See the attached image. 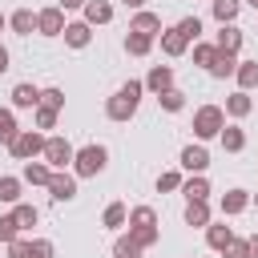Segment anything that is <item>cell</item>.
Wrapping results in <instances>:
<instances>
[{"label":"cell","instance_id":"9a60e30c","mask_svg":"<svg viewBox=\"0 0 258 258\" xmlns=\"http://www.w3.org/2000/svg\"><path fill=\"white\" fill-rule=\"evenodd\" d=\"M93 40V32H89V24L85 20H73L69 28H64V44H73V48H85Z\"/></svg>","mask_w":258,"mask_h":258},{"label":"cell","instance_id":"ba28073f","mask_svg":"<svg viewBox=\"0 0 258 258\" xmlns=\"http://www.w3.org/2000/svg\"><path fill=\"white\" fill-rule=\"evenodd\" d=\"M185 44H189V40H185V32H181L177 24H173V28H161V52H165V56H181Z\"/></svg>","mask_w":258,"mask_h":258},{"label":"cell","instance_id":"f35d334b","mask_svg":"<svg viewBox=\"0 0 258 258\" xmlns=\"http://www.w3.org/2000/svg\"><path fill=\"white\" fill-rule=\"evenodd\" d=\"M222 254H226V258H250V238H234Z\"/></svg>","mask_w":258,"mask_h":258},{"label":"cell","instance_id":"4dcf8cb0","mask_svg":"<svg viewBox=\"0 0 258 258\" xmlns=\"http://www.w3.org/2000/svg\"><path fill=\"white\" fill-rule=\"evenodd\" d=\"M20 129H16V117H12V109H0V141L4 145H12V137H16Z\"/></svg>","mask_w":258,"mask_h":258},{"label":"cell","instance_id":"7dc6e473","mask_svg":"<svg viewBox=\"0 0 258 258\" xmlns=\"http://www.w3.org/2000/svg\"><path fill=\"white\" fill-rule=\"evenodd\" d=\"M250 258H258V234L250 238Z\"/></svg>","mask_w":258,"mask_h":258},{"label":"cell","instance_id":"d590c367","mask_svg":"<svg viewBox=\"0 0 258 258\" xmlns=\"http://www.w3.org/2000/svg\"><path fill=\"white\" fill-rule=\"evenodd\" d=\"M214 56H218V44H198V48H194V64H206V69H210Z\"/></svg>","mask_w":258,"mask_h":258},{"label":"cell","instance_id":"ffe728a7","mask_svg":"<svg viewBox=\"0 0 258 258\" xmlns=\"http://www.w3.org/2000/svg\"><path fill=\"white\" fill-rule=\"evenodd\" d=\"M250 109H254V101H250V93H242V89H238L234 97H226V113H230V117H246Z\"/></svg>","mask_w":258,"mask_h":258},{"label":"cell","instance_id":"8fae6325","mask_svg":"<svg viewBox=\"0 0 258 258\" xmlns=\"http://www.w3.org/2000/svg\"><path fill=\"white\" fill-rule=\"evenodd\" d=\"M181 165H185L189 173H206V165H210V153H206L202 145H185V149H181Z\"/></svg>","mask_w":258,"mask_h":258},{"label":"cell","instance_id":"1f68e13d","mask_svg":"<svg viewBox=\"0 0 258 258\" xmlns=\"http://www.w3.org/2000/svg\"><path fill=\"white\" fill-rule=\"evenodd\" d=\"M20 238V222H16V214H4L0 218V242H16Z\"/></svg>","mask_w":258,"mask_h":258},{"label":"cell","instance_id":"30bf717a","mask_svg":"<svg viewBox=\"0 0 258 258\" xmlns=\"http://www.w3.org/2000/svg\"><path fill=\"white\" fill-rule=\"evenodd\" d=\"M145 85L161 97L165 89H173V69H169V64H153V69H149V77H145Z\"/></svg>","mask_w":258,"mask_h":258},{"label":"cell","instance_id":"c3c4849f","mask_svg":"<svg viewBox=\"0 0 258 258\" xmlns=\"http://www.w3.org/2000/svg\"><path fill=\"white\" fill-rule=\"evenodd\" d=\"M121 4H125V8H141L145 0H121Z\"/></svg>","mask_w":258,"mask_h":258},{"label":"cell","instance_id":"74e56055","mask_svg":"<svg viewBox=\"0 0 258 258\" xmlns=\"http://www.w3.org/2000/svg\"><path fill=\"white\" fill-rule=\"evenodd\" d=\"M157 189H161V194H169V189H181V173H177V169H165V173L157 177Z\"/></svg>","mask_w":258,"mask_h":258},{"label":"cell","instance_id":"5b68a950","mask_svg":"<svg viewBox=\"0 0 258 258\" xmlns=\"http://www.w3.org/2000/svg\"><path fill=\"white\" fill-rule=\"evenodd\" d=\"M40 157L48 161V169H56V173H60V169L77 157V149H73L64 137H48V145H44V153H40Z\"/></svg>","mask_w":258,"mask_h":258},{"label":"cell","instance_id":"b9f144b4","mask_svg":"<svg viewBox=\"0 0 258 258\" xmlns=\"http://www.w3.org/2000/svg\"><path fill=\"white\" fill-rule=\"evenodd\" d=\"M12 214H16V222H20V230H24V226H36V218H40V214H36V206H16Z\"/></svg>","mask_w":258,"mask_h":258},{"label":"cell","instance_id":"f1b7e54d","mask_svg":"<svg viewBox=\"0 0 258 258\" xmlns=\"http://www.w3.org/2000/svg\"><path fill=\"white\" fill-rule=\"evenodd\" d=\"M238 8H242V0H214V16H218V24H234Z\"/></svg>","mask_w":258,"mask_h":258},{"label":"cell","instance_id":"d4e9b609","mask_svg":"<svg viewBox=\"0 0 258 258\" xmlns=\"http://www.w3.org/2000/svg\"><path fill=\"white\" fill-rule=\"evenodd\" d=\"M113 258H141V242H137L133 234L117 238V242H113Z\"/></svg>","mask_w":258,"mask_h":258},{"label":"cell","instance_id":"ee69618b","mask_svg":"<svg viewBox=\"0 0 258 258\" xmlns=\"http://www.w3.org/2000/svg\"><path fill=\"white\" fill-rule=\"evenodd\" d=\"M32 258H52V242L48 238H36L32 242Z\"/></svg>","mask_w":258,"mask_h":258},{"label":"cell","instance_id":"60d3db41","mask_svg":"<svg viewBox=\"0 0 258 258\" xmlns=\"http://www.w3.org/2000/svg\"><path fill=\"white\" fill-rule=\"evenodd\" d=\"M40 105H48V109L60 113V109H64V93H60V89H44V93H40Z\"/></svg>","mask_w":258,"mask_h":258},{"label":"cell","instance_id":"7a4b0ae2","mask_svg":"<svg viewBox=\"0 0 258 258\" xmlns=\"http://www.w3.org/2000/svg\"><path fill=\"white\" fill-rule=\"evenodd\" d=\"M105 161H109L105 145H85V149H77L73 169H77V177H97V173L105 169Z\"/></svg>","mask_w":258,"mask_h":258},{"label":"cell","instance_id":"f546056e","mask_svg":"<svg viewBox=\"0 0 258 258\" xmlns=\"http://www.w3.org/2000/svg\"><path fill=\"white\" fill-rule=\"evenodd\" d=\"M0 202H8V206L20 202V177H0Z\"/></svg>","mask_w":258,"mask_h":258},{"label":"cell","instance_id":"f907efd6","mask_svg":"<svg viewBox=\"0 0 258 258\" xmlns=\"http://www.w3.org/2000/svg\"><path fill=\"white\" fill-rule=\"evenodd\" d=\"M246 4H254V8H258V0H246Z\"/></svg>","mask_w":258,"mask_h":258},{"label":"cell","instance_id":"f6af8a7d","mask_svg":"<svg viewBox=\"0 0 258 258\" xmlns=\"http://www.w3.org/2000/svg\"><path fill=\"white\" fill-rule=\"evenodd\" d=\"M85 4H89V0H56L60 12H69V8H85Z\"/></svg>","mask_w":258,"mask_h":258},{"label":"cell","instance_id":"e0dca14e","mask_svg":"<svg viewBox=\"0 0 258 258\" xmlns=\"http://www.w3.org/2000/svg\"><path fill=\"white\" fill-rule=\"evenodd\" d=\"M8 24H12V32H20V36H28V32L36 28V12H28V8H16V12L8 16Z\"/></svg>","mask_w":258,"mask_h":258},{"label":"cell","instance_id":"7c38bea8","mask_svg":"<svg viewBox=\"0 0 258 258\" xmlns=\"http://www.w3.org/2000/svg\"><path fill=\"white\" fill-rule=\"evenodd\" d=\"M218 52H238L242 48V28H234V24H222V32H218Z\"/></svg>","mask_w":258,"mask_h":258},{"label":"cell","instance_id":"bcb514c9","mask_svg":"<svg viewBox=\"0 0 258 258\" xmlns=\"http://www.w3.org/2000/svg\"><path fill=\"white\" fill-rule=\"evenodd\" d=\"M4 69H8V48L0 44V73H4Z\"/></svg>","mask_w":258,"mask_h":258},{"label":"cell","instance_id":"681fc988","mask_svg":"<svg viewBox=\"0 0 258 258\" xmlns=\"http://www.w3.org/2000/svg\"><path fill=\"white\" fill-rule=\"evenodd\" d=\"M250 202H254V206H258V194H254V198H250Z\"/></svg>","mask_w":258,"mask_h":258},{"label":"cell","instance_id":"3957f363","mask_svg":"<svg viewBox=\"0 0 258 258\" xmlns=\"http://www.w3.org/2000/svg\"><path fill=\"white\" fill-rule=\"evenodd\" d=\"M226 129V113L218 109V105H202L198 113H194V133L206 141V137H218Z\"/></svg>","mask_w":258,"mask_h":258},{"label":"cell","instance_id":"ac0fdd59","mask_svg":"<svg viewBox=\"0 0 258 258\" xmlns=\"http://www.w3.org/2000/svg\"><path fill=\"white\" fill-rule=\"evenodd\" d=\"M250 206V194L246 189H230V194H222V214H242Z\"/></svg>","mask_w":258,"mask_h":258},{"label":"cell","instance_id":"52a82bcc","mask_svg":"<svg viewBox=\"0 0 258 258\" xmlns=\"http://www.w3.org/2000/svg\"><path fill=\"white\" fill-rule=\"evenodd\" d=\"M48 194L56 198V202H69V198H77V177L73 173H52V181H48Z\"/></svg>","mask_w":258,"mask_h":258},{"label":"cell","instance_id":"4316f807","mask_svg":"<svg viewBox=\"0 0 258 258\" xmlns=\"http://www.w3.org/2000/svg\"><path fill=\"white\" fill-rule=\"evenodd\" d=\"M185 226H210V206L206 202H189L185 206Z\"/></svg>","mask_w":258,"mask_h":258},{"label":"cell","instance_id":"816d5d0a","mask_svg":"<svg viewBox=\"0 0 258 258\" xmlns=\"http://www.w3.org/2000/svg\"><path fill=\"white\" fill-rule=\"evenodd\" d=\"M0 28H4V16H0Z\"/></svg>","mask_w":258,"mask_h":258},{"label":"cell","instance_id":"5bb4252c","mask_svg":"<svg viewBox=\"0 0 258 258\" xmlns=\"http://www.w3.org/2000/svg\"><path fill=\"white\" fill-rule=\"evenodd\" d=\"M113 20V8L105 0H89L85 4V24H109Z\"/></svg>","mask_w":258,"mask_h":258},{"label":"cell","instance_id":"8d00e7d4","mask_svg":"<svg viewBox=\"0 0 258 258\" xmlns=\"http://www.w3.org/2000/svg\"><path fill=\"white\" fill-rule=\"evenodd\" d=\"M56 117H60L56 109H48V105H36V129H52V125H56Z\"/></svg>","mask_w":258,"mask_h":258},{"label":"cell","instance_id":"6da1fadb","mask_svg":"<svg viewBox=\"0 0 258 258\" xmlns=\"http://www.w3.org/2000/svg\"><path fill=\"white\" fill-rule=\"evenodd\" d=\"M141 81H125L109 101H105V113H109V121H129L133 113H137V101H141Z\"/></svg>","mask_w":258,"mask_h":258},{"label":"cell","instance_id":"836d02e7","mask_svg":"<svg viewBox=\"0 0 258 258\" xmlns=\"http://www.w3.org/2000/svg\"><path fill=\"white\" fill-rule=\"evenodd\" d=\"M129 226H157V214H153L149 206H137V210L129 214Z\"/></svg>","mask_w":258,"mask_h":258},{"label":"cell","instance_id":"484cf974","mask_svg":"<svg viewBox=\"0 0 258 258\" xmlns=\"http://www.w3.org/2000/svg\"><path fill=\"white\" fill-rule=\"evenodd\" d=\"M218 137H222V145H226V153H238V149L246 145V133H242L238 125H226V129H222Z\"/></svg>","mask_w":258,"mask_h":258},{"label":"cell","instance_id":"ab89813d","mask_svg":"<svg viewBox=\"0 0 258 258\" xmlns=\"http://www.w3.org/2000/svg\"><path fill=\"white\" fill-rule=\"evenodd\" d=\"M177 28L185 32V40H198V36H202V20H198V16H185V20H177Z\"/></svg>","mask_w":258,"mask_h":258},{"label":"cell","instance_id":"7402d4cb","mask_svg":"<svg viewBox=\"0 0 258 258\" xmlns=\"http://www.w3.org/2000/svg\"><path fill=\"white\" fill-rule=\"evenodd\" d=\"M181 194L189 198V202H206V194H210V181L198 173V177H189V181H181Z\"/></svg>","mask_w":258,"mask_h":258},{"label":"cell","instance_id":"4fadbf2b","mask_svg":"<svg viewBox=\"0 0 258 258\" xmlns=\"http://www.w3.org/2000/svg\"><path fill=\"white\" fill-rule=\"evenodd\" d=\"M12 105L16 109H36L40 105V89L36 85H16L12 89Z\"/></svg>","mask_w":258,"mask_h":258},{"label":"cell","instance_id":"d6986e66","mask_svg":"<svg viewBox=\"0 0 258 258\" xmlns=\"http://www.w3.org/2000/svg\"><path fill=\"white\" fill-rule=\"evenodd\" d=\"M149 48H153V36H145V32H129L125 36V52L129 56H145Z\"/></svg>","mask_w":258,"mask_h":258},{"label":"cell","instance_id":"9c48e42d","mask_svg":"<svg viewBox=\"0 0 258 258\" xmlns=\"http://www.w3.org/2000/svg\"><path fill=\"white\" fill-rule=\"evenodd\" d=\"M129 32H145V36H161V16L157 12H137L133 16V24H129Z\"/></svg>","mask_w":258,"mask_h":258},{"label":"cell","instance_id":"cb8c5ba5","mask_svg":"<svg viewBox=\"0 0 258 258\" xmlns=\"http://www.w3.org/2000/svg\"><path fill=\"white\" fill-rule=\"evenodd\" d=\"M234 77H238L242 93H246V89H254V85H258V60H238V73H234Z\"/></svg>","mask_w":258,"mask_h":258},{"label":"cell","instance_id":"7bdbcfd3","mask_svg":"<svg viewBox=\"0 0 258 258\" xmlns=\"http://www.w3.org/2000/svg\"><path fill=\"white\" fill-rule=\"evenodd\" d=\"M8 258H32V242H24V238L8 242Z\"/></svg>","mask_w":258,"mask_h":258},{"label":"cell","instance_id":"2e32d148","mask_svg":"<svg viewBox=\"0 0 258 258\" xmlns=\"http://www.w3.org/2000/svg\"><path fill=\"white\" fill-rule=\"evenodd\" d=\"M234 73H238V60H234V52H218V56H214V64H210V77L226 81V77H234Z\"/></svg>","mask_w":258,"mask_h":258},{"label":"cell","instance_id":"d6a6232c","mask_svg":"<svg viewBox=\"0 0 258 258\" xmlns=\"http://www.w3.org/2000/svg\"><path fill=\"white\" fill-rule=\"evenodd\" d=\"M157 101H161V109H169V113H177V109L185 105V93H181V89H165V93H161Z\"/></svg>","mask_w":258,"mask_h":258},{"label":"cell","instance_id":"277c9868","mask_svg":"<svg viewBox=\"0 0 258 258\" xmlns=\"http://www.w3.org/2000/svg\"><path fill=\"white\" fill-rule=\"evenodd\" d=\"M44 145H48V137L44 133H32V129H20L16 137H12V157H20V161H32L36 153H44Z\"/></svg>","mask_w":258,"mask_h":258},{"label":"cell","instance_id":"603a6c76","mask_svg":"<svg viewBox=\"0 0 258 258\" xmlns=\"http://www.w3.org/2000/svg\"><path fill=\"white\" fill-rule=\"evenodd\" d=\"M206 242H210L214 250H226V246L234 242V230H230V226H206Z\"/></svg>","mask_w":258,"mask_h":258},{"label":"cell","instance_id":"83f0119b","mask_svg":"<svg viewBox=\"0 0 258 258\" xmlns=\"http://www.w3.org/2000/svg\"><path fill=\"white\" fill-rule=\"evenodd\" d=\"M101 222H105L109 230H117V226H125V222H129V210H125L121 202H113V206H105V214H101Z\"/></svg>","mask_w":258,"mask_h":258},{"label":"cell","instance_id":"8992f818","mask_svg":"<svg viewBox=\"0 0 258 258\" xmlns=\"http://www.w3.org/2000/svg\"><path fill=\"white\" fill-rule=\"evenodd\" d=\"M64 28H69V24H64V12H60L56 4L36 12V32H40V36H64Z\"/></svg>","mask_w":258,"mask_h":258},{"label":"cell","instance_id":"e575fe53","mask_svg":"<svg viewBox=\"0 0 258 258\" xmlns=\"http://www.w3.org/2000/svg\"><path fill=\"white\" fill-rule=\"evenodd\" d=\"M129 234H133V238H137V242H141V250H145V246H153V242H157V226H129Z\"/></svg>","mask_w":258,"mask_h":258},{"label":"cell","instance_id":"44dd1931","mask_svg":"<svg viewBox=\"0 0 258 258\" xmlns=\"http://www.w3.org/2000/svg\"><path fill=\"white\" fill-rule=\"evenodd\" d=\"M24 181H28V185H48V181H52V169L40 165V161H28V165H24Z\"/></svg>","mask_w":258,"mask_h":258}]
</instances>
